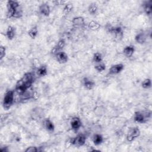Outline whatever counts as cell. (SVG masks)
I'll use <instances>...</instances> for the list:
<instances>
[{"label": "cell", "instance_id": "484cf974", "mask_svg": "<svg viewBox=\"0 0 152 152\" xmlns=\"http://www.w3.org/2000/svg\"><path fill=\"white\" fill-rule=\"evenodd\" d=\"M94 68H95V70H96L97 72L100 73V72H102V71H104L105 70V69H106V66H105V64L104 63H99V64H97L95 66Z\"/></svg>", "mask_w": 152, "mask_h": 152}, {"label": "cell", "instance_id": "ba28073f", "mask_svg": "<svg viewBox=\"0 0 152 152\" xmlns=\"http://www.w3.org/2000/svg\"><path fill=\"white\" fill-rule=\"evenodd\" d=\"M55 57L57 61L61 64L66 63L68 60L67 54L64 51H60V52L57 53L55 55Z\"/></svg>", "mask_w": 152, "mask_h": 152}, {"label": "cell", "instance_id": "3957f363", "mask_svg": "<svg viewBox=\"0 0 152 152\" xmlns=\"http://www.w3.org/2000/svg\"><path fill=\"white\" fill-rule=\"evenodd\" d=\"M150 116H151V113L148 111L145 113L143 112L138 111L134 114V120L137 123L143 124L146 122L147 121V119L150 118Z\"/></svg>", "mask_w": 152, "mask_h": 152}, {"label": "cell", "instance_id": "30bf717a", "mask_svg": "<svg viewBox=\"0 0 152 152\" xmlns=\"http://www.w3.org/2000/svg\"><path fill=\"white\" fill-rule=\"evenodd\" d=\"M39 11L40 14L48 17L49 16L50 13V9L48 4L46 3L42 4L39 7Z\"/></svg>", "mask_w": 152, "mask_h": 152}, {"label": "cell", "instance_id": "2e32d148", "mask_svg": "<svg viewBox=\"0 0 152 152\" xmlns=\"http://www.w3.org/2000/svg\"><path fill=\"white\" fill-rule=\"evenodd\" d=\"M135 51V48L133 45L127 46L124 48L123 50L124 54L127 57H131L133 56Z\"/></svg>", "mask_w": 152, "mask_h": 152}, {"label": "cell", "instance_id": "9a60e30c", "mask_svg": "<svg viewBox=\"0 0 152 152\" xmlns=\"http://www.w3.org/2000/svg\"><path fill=\"white\" fill-rule=\"evenodd\" d=\"M144 11L147 16H150L152 13V1H148L144 2L143 4Z\"/></svg>", "mask_w": 152, "mask_h": 152}, {"label": "cell", "instance_id": "e0dca14e", "mask_svg": "<svg viewBox=\"0 0 152 152\" xmlns=\"http://www.w3.org/2000/svg\"><path fill=\"white\" fill-rule=\"evenodd\" d=\"M44 126L46 130L49 132H53L55 130V126L54 123L49 118H46L44 121Z\"/></svg>", "mask_w": 152, "mask_h": 152}, {"label": "cell", "instance_id": "4fadbf2b", "mask_svg": "<svg viewBox=\"0 0 152 152\" xmlns=\"http://www.w3.org/2000/svg\"><path fill=\"white\" fill-rule=\"evenodd\" d=\"M81 126V121L80 118L77 117H74L72 119L71 122V127L73 130L77 131Z\"/></svg>", "mask_w": 152, "mask_h": 152}, {"label": "cell", "instance_id": "7c38bea8", "mask_svg": "<svg viewBox=\"0 0 152 152\" xmlns=\"http://www.w3.org/2000/svg\"><path fill=\"white\" fill-rule=\"evenodd\" d=\"M110 33L113 34L117 38H121L123 36V29L120 26H112L109 32Z\"/></svg>", "mask_w": 152, "mask_h": 152}, {"label": "cell", "instance_id": "f1b7e54d", "mask_svg": "<svg viewBox=\"0 0 152 152\" xmlns=\"http://www.w3.org/2000/svg\"><path fill=\"white\" fill-rule=\"evenodd\" d=\"M40 147H37L35 146H30L27 148L25 150L26 152H36V151H40L41 150H39Z\"/></svg>", "mask_w": 152, "mask_h": 152}, {"label": "cell", "instance_id": "44dd1931", "mask_svg": "<svg viewBox=\"0 0 152 152\" xmlns=\"http://www.w3.org/2000/svg\"><path fill=\"white\" fill-rule=\"evenodd\" d=\"M48 73V70L46 66H42L37 70V74L39 77H44Z\"/></svg>", "mask_w": 152, "mask_h": 152}, {"label": "cell", "instance_id": "4dcf8cb0", "mask_svg": "<svg viewBox=\"0 0 152 152\" xmlns=\"http://www.w3.org/2000/svg\"><path fill=\"white\" fill-rule=\"evenodd\" d=\"M1 150V151H3V152H4V151H8L9 150H8V149H7V147H5V148L3 149V148H1V150Z\"/></svg>", "mask_w": 152, "mask_h": 152}, {"label": "cell", "instance_id": "5bb4252c", "mask_svg": "<svg viewBox=\"0 0 152 152\" xmlns=\"http://www.w3.org/2000/svg\"><path fill=\"white\" fill-rule=\"evenodd\" d=\"M83 86L87 90H91L95 86V83L91 79L85 77L83 80Z\"/></svg>", "mask_w": 152, "mask_h": 152}, {"label": "cell", "instance_id": "8fae6325", "mask_svg": "<svg viewBox=\"0 0 152 152\" xmlns=\"http://www.w3.org/2000/svg\"><path fill=\"white\" fill-rule=\"evenodd\" d=\"M66 46V41L64 39H60L57 45L54 48V49L52 50V53L53 55H55L57 53L60 51H62V49H64V48Z\"/></svg>", "mask_w": 152, "mask_h": 152}, {"label": "cell", "instance_id": "ffe728a7", "mask_svg": "<svg viewBox=\"0 0 152 152\" xmlns=\"http://www.w3.org/2000/svg\"><path fill=\"white\" fill-rule=\"evenodd\" d=\"M103 141H104V138L102 135H100L99 134H96L93 136V143L96 146L102 144Z\"/></svg>", "mask_w": 152, "mask_h": 152}, {"label": "cell", "instance_id": "603a6c76", "mask_svg": "<svg viewBox=\"0 0 152 152\" xmlns=\"http://www.w3.org/2000/svg\"><path fill=\"white\" fill-rule=\"evenodd\" d=\"M97 10H98L97 6L95 3H91V4L89 5V6L88 7L89 13L91 15H94L97 13Z\"/></svg>", "mask_w": 152, "mask_h": 152}, {"label": "cell", "instance_id": "f546056e", "mask_svg": "<svg viewBox=\"0 0 152 152\" xmlns=\"http://www.w3.org/2000/svg\"><path fill=\"white\" fill-rule=\"evenodd\" d=\"M73 10V6L71 4H66L64 8V12L66 14H68L70 13Z\"/></svg>", "mask_w": 152, "mask_h": 152}, {"label": "cell", "instance_id": "277c9868", "mask_svg": "<svg viewBox=\"0 0 152 152\" xmlns=\"http://www.w3.org/2000/svg\"><path fill=\"white\" fill-rule=\"evenodd\" d=\"M86 137L83 134H79L77 136L71 138L70 140V143L75 146L77 147H80L83 146L86 143Z\"/></svg>", "mask_w": 152, "mask_h": 152}, {"label": "cell", "instance_id": "d6986e66", "mask_svg": "<svg viewBox=\"0 0 152 152\" xmlns=\"http://www.w3.org/2000/svg\"><path fill=\"white\" fill-rule=\"evenodd\" d=\"M16 35L15 28L12 26L8 27L6 31V36L9 40H12L14 37Z\"/></svg>", "mask_w": 152, "mask_h": 152}, {"label": "cell", "instance_id": "cb8c5ba5", "mask_svg": "<svg viewBox=\"0 0 152 152\" xmlns=\"http://www.w3.org/2000/svg\"><path fill=\"white\" fill-rule=\"evenodd\" d=\"M103 58H102V56L100 53H96L94 54L93 57V61L94 63H95L96 64H99L102 62Z\"/></svg>", "mask_w": 152, "mask_h": 152}, {"label": "cell", "instance_id": "83f0119b", "mask_svg": "<svg viewBox=\"0 0 152 152\" xmlns=\"http://www.w3.org/2000/svg\"><path fill=\"white\" fill-rule=\"evenodd\" d=\"M6 48L4 46H0V59L2 60L3 58L6 55Z\"/></svg>", "mask_w": 152, "mask_h": 152}, {"label": "cell", "instance_id": "9c48e42d", "mask_svg": "<svg viewBox=\"0 0 152 152\" xmlns=\"http://www.w3.org/2000/svg\"><path fill=\"white\" fill-rule=\"evenodd\" d=\"M72 23L75 27H83L86 25L85 20L82 17H76L73 18Z\"/></svg>", "mask_w": 152, "mask_h": 152}, {"label": "cell", "instance_id": "7a4b0ae2", "mask_svg": "<svg viewBox=\"0 0 152 152\" xmlns=\"http://www.w3.org/2000/svg\"><path fill=\"white\" fill-rule=\"evenodd\" d=\"M14 101V94L13 90H9L7 91L4 95L3 106L4 108L6 110L9 109L13 105Z\"/></svg>", "mask_w": 152, "mask_h": 152}, {"label": "cell", "instance_id": "d4e9b609", "mask_svg": "<svg viewBox=\"0 0 152 152\" xmlns=\"http://www.w3.org/2000/svg\"><path fill=\"white\" fill-rule=\"evenodd\" d=\"M88 27L90 29L93 30H95L99 29L100 27V25L98 23H97L94 21H91L89 23Z\"/></svg>", "mask_w": 152, "mask_h": 152}, {"label": "cell", "instance_id": "4316f807", "mask_svg": "<svg viewBox=\"0 0 152 152\" xmlns=\"http://www.w3.org/2000/svg\"><path fill=\"white\" fill-rule=\"evenodd\" d=\"M141 86L144 89H149L151 86V81L150 79H145L141 83Z\"/></svg>", "mask_w": 152, "mask_h": 152}, {"label": "cell", "instance_id": "5b68a950", "mask_svg": "<svg viewBox=\"0 0 152 152\" xmlns=\"http://www.w3.org/2000/svg\"><path fill=\"white\" fill-rule=\"evenodd\" d=\"M35 75L32 73H27L23 77L20 79V80L24 83L29 88H30L32 84L35 81Z\"/></svg>", "mask_w": 152, "mask_h": 152}, {"label": "cell", "instance_id": "6da1fadb", "mask_svg": "<svg viewBox=\"0 0 152 152\" xmlns=\"http://www.w3.org/2000/svg\"><path fill=\"white\" fill-rule=\"evenodd\" d=\"M23 15V10L19 3L16 1L7 2V17L9 18H20Z\"/></svg>", "mask_w": 152, "mask_h": 152}, {"label": "cell", "instance_id": "ac0fdd59", "mask_svg": "<svg viewBox=\"0 0 152 152\" xmlns=\"http://www.w3.org/2000/svg\"><path fill=\"white\" fill-rule=\"evenodd\" d=\"M146 39L147 36L143 32L138 33L135 37V41L139 44H143L144 43H145V42L146 41Z\"/></svg>", "mask_w": 152, "mask_h": 152}, {"label": "cell", "instance_id": "8992f818", "mask_svg": "<svg viewBox=\"0 0 152 152\" xmlns=\"http://www.w3.org/2000/svg\"><path fill=\"white\" fill-rule=\"evenodd\" d=\"M140 135V131L138 128L134 127L130 130L127 135V139L128 141H133Z\"/></svg>", "mask_w": 152, "mask_h": 152}, {"label": "cell", "instance_id": "52a82bcc", "mask_svg": "<svg viewBox=\"0 0 152 152\" xmlns=\"http://www.w3.org/2000/svg\"><path fill=\"white\" fill-rule=\"evenodd\" d=\"M124 68V66L122 64H118L112 66L109 70V74L111 75H115L120 73Z\"/></svg>", "mask_w": 152, "mask_h": 152}, {"label": "cell", "instance_id": "7402d4cb", "mask_svg": "<svg viewBox=\"0 0 152 152\" xmlns=\"http://www.w3.org/2000/svg\"><path fill=\"white\" fill-rule=\"evenodd\" d=\"M38 34V29L37 27H33L31 28L29 32H28V35L32 38V39H35Z\"/></svg>", "mask_w": 152, "mask_h": 152}]
</instances>
